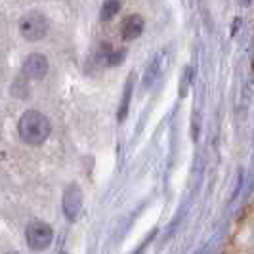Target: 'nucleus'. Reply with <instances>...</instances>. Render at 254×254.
<instances>
[{"mask_svg":"<svg viewBox=\"0 0 254 254\" xmlns=\"http://www.w3.org/2000/svg\"><path fill=\"white\" fill-rule=\"evenodd\" d=\"M17 132L21 140L29 145H40L48 140L52 132V125L46 115L40 111H25L17 123Z\"/></svg>","mask_w":254,"mask_h":254,"instance_id":"nucleus-1","label":"nucleus"},{"mask_svg":"<svg viewBox=\"0 0 254 254\" xmlns=\"http://www.w3.org/2000/svg\"><path fill=\"white\" fill-rule=\"evenodd\" d=\"M48 29H50L48 19H46L44 13L40 12L25 13L21 17V21H19V33H21V37L25 38V40H31V42H37V40L46 37Z\"/></svg>","mask_w":254,"mask_h":254,"instance_id":"nucleus-2","label":"nucleus"},{"mask_svg":"<svg viewBox=\"0 0 254 254\" xmlns=\"http://www.w3.org/2000/svg\"><path fill=\"white\" fill-rule=\"evenodd\" d=\"M25 239L27 245L33 249V251H44L48 249L54 241V231L46 222H31L25 229Z\"/></svg>","mask_w":254,"mask_h":254,"instance_id":"nucleus-3","label":"nucleus"},{"mask_svg":"<svg viewBox=\"0 0 254 254\" xmlns=\"http://www.w3.org/2000/svg\"><path fill=\"white\" fill-rule=\"evenodd\" d=\"M82 210V191L78 186H69L64 193V214L69 222H75Z\"/></svg>","mask_w":254,"mask_h":254,"instance_id":"nucleus-4","label":"nucleus"},{"mask_svg":"<svg viewBox=\"0 0 254 254\" xmlns=\"http://www.w3.org/2000/svg\"><path fill=\"white\" fill-rule=\"evenodd\" d=\"M48 69H50L48 60H46V56H42V54H31L25 62H23V75H25L27 78H31V80H40V78H44L46 73H48Z\"/></svg>","mask_w":254,"mask_h":254,"instance_id":"nucleus-5","label":"nucleus"},{"mask_svg":"<svg viewBox=\"0 0 254 254\" xmlns=\"http://www.w3.org/2000/svg\"><path fill=\"white\" fill-rule=\"evenodd\" d=\"M143 27H145V21H143L141 15H138V13L128 15L127 19L123 21V27H121L123 40H136L143 33Z\"/></svg>","mask_w":254,"mask_h":254,"instance_id":"nucleus-6","label":"nucleus"},{"mask_svg":"<svg viewBox=\"0 0 254 254\" xmlns=\"http://www.w3.org/2000/svg\"><path fill=\"white\" fill-rule=\"evenodd\" d=\"M161 69H163V54H159L155 60L151 62V65L147 67V73H145V76H143V86L145 88H149L153 84V80L159 76V73H161Z\"/></svg>","mask_w":254,"mask_h":254,"instance_id":"nucleus-7","label":"nucleus"},{"mask_svg":"<svg viewBox=\"0 0 254 254\" xmlns=\"http://www.w3.org/2000/svg\"><path fill=\"white\" fill-rule=\"evenodd\" d=\"M119 10H121V0H105L100 10V17L103 21H109L119 13Z\"/></svg>","mask_w":254,"mask_h":254,"instance_id":"nucleus-8","label":"nucleus"},{"mask_svg":"<svg viewBox=\"0 0 254 254\" xmlns=\"http://www.w3.org/2000/svg\"><path fill=\"white\" fill-rule=\"evenodd\" d=\"M130 96H132V84L128 82L127 84V90H125V98H123V105H121V109H119V121H123L128 113V105H130Z\"/></svg>","mask_w":254,"mask_h":254,"instance_id":"nucleus-9","label":"nucleus"},{"mask_svg":"<svg viewBox=\"0 0 254 254\" xmlns=\"http://www.w3.org/2000/svg\"><path fill=\"white\" fill-rule=\"evenodd\" d=\"M123 60H125V52H111V54L107 56V64H109V65L121 64Z\"/></svg>","mask_w":254,"mask_h":254,"instance_id":"nucleus-10","label":"nucleus"},{"mask_svg":"<svg viewBox=\"0 0 254 254\" xmlns=\"http://www.w3.org/2000/svg\"><path fill=\"white\" fill-rule=\"evenodd\" d=\"M6 254H19V253H6Z\"/></svg>","mask_w":254,"mask_h":254,"instance_id":"nucleus-11","label":"nucleus"}]
</instances>
